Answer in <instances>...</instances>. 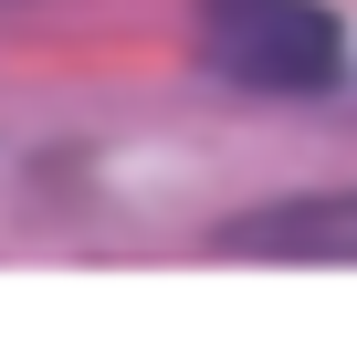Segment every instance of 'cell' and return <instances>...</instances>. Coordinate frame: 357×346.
<instances>
[{
	"mask_svg": "<svg viewBox=\"0 0 357 346\" xmlns=\"http://www.w3.org/2000/svg\"><path fill=\"white\" fill-rule=\"evenodd\" d=\"M200 53L242 95H326L347 74V32L326 0H200Z\"/></svg>",
	"mask_w": 357,
	"mask_h": 346,
	"instance_id": "cell-1",
	"label": "cell"
},
{
	"mask_svg": "<svg viewBox=\"0 0 357 346\" xmlns=\"http://www.w3.org/2000/svg\"><path fill=\"white\" fill-rule=\"evenodd\" d=\"M231 262H357V189H315V200H273L221 221Z\"/></svg>",
	"mask_w": 357,
	"mask_h": 346,
	"instance_id": "cell-2",
	"label": "cell"
}]
</instances>
